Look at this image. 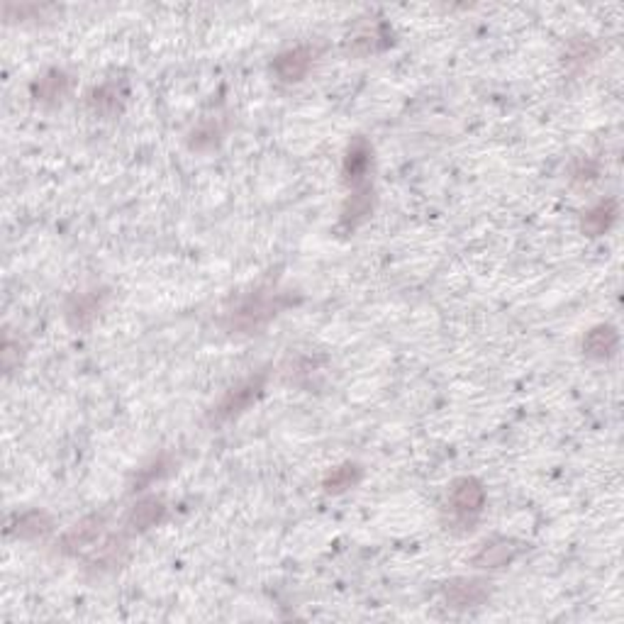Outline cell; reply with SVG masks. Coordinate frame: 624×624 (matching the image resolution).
I'll return each mask as SVG.
<instances>
[{
    "label": "cell",
    "mask_w": 624,
    "mask_h": 624,
    "mask_svg": "<svg viewBox=\"0 0 624 624\" xmlns=\"http://www.w3.org/2000/svg\"><path fill=\"white\" fill-rule=\"evenodd\" d=\"M293 297L288 293H278L276 288H259L254 290L252 296L244 297L234 310L227 315V329L230 332H242V335H252L259 332L274 320L276 315L288 307Z\"/></svg>",
    "instance_id": "cell-1"
},
{
    "label": "cell",
    "mask_w": 624,
    "mask_h": 624,
    "mask_svg": "<svg viewBox=\"0 0 624 624\" xmlns=\"http://www.w3.org/2000/svg\"><path fill=\"white\" fill-rule=\"evenodd\" d=\"M266 379L268 373L266 371H259L254 373V376H249V379H244L242 383H237L234 388H230L227 393H224V398L220 402H217L215 408L210 410V422H227V420H232V417L242 415L249 405H252L256 398L261 395V390H264V386H266Z\"/></svg>",
    "instance_id": "cell-2"
},
{
    "label": "cell",
    "mask_w": 624,
    "mask_h": 624,
    "mask_svg": "<svg viewBox=\"0 0 624 624\" xmlns=\"http://www.w3.org/2000/svg\"><path fill=\"white\" fill-rule=\"evenodd\" d=\"M449 507L461 525H473L485 507V488L473 476L456 478L449 488Z\"/></svg>",
    "instance_id": "cell-3"
},
{
    "label": "cell",
    "mask_w": 624,
    "mask_h": 624,
    "mask_svg": "<svg viewBox=\"0 0 624 624\" xmlns=\"http://www.w3.org/2000/svg\"><path fill=\"white\" fill-rule=\"evenodd\" d=\"M373 169V147L371 141L366 137H354L347 147V154H344L342 161V176L344 183L351 188L366 186V179Z\"/></svg>",
    "instance_id": "cell-4"
},
{
    "label": "cell",
    "mask_w": 624,
    "mask_h": 624,
    "mask_svg": "<svg viewBox=\"0 0 624 624\" xmlns=\"http://www.w3.org/2000/svg\"><path fill=\"white\" fill-rule=\"evenodd\" d=\"M317 49L310 45H297L293 49H286L274 59L271 68L283 83H297L303 81L305 76L310 74L312 64H315Z\"/></svg>",
    "instance_id": "cell-5"
},
{
    "label": "cell",
    "mask_w": 624,
    "mask_h": 624,
    "mask_svg": "<svg viewBox=\"0 0 624 624\" xmlns=\"http://www.w3.org/2000/svg\"><path fill=\"white\" fill-rule=\"evenodd\" d=\"M491 595V588L485 580L478 578H453L444 586V600L453 609H468L484 605Z\"/></svg>",
    "instance_id": "cell-6"
},
{
    "label": "cell",
    "mask_w": 624,
    "mask_h": 624,
    "mask_svg": "<svg viewBox=\"0 0 624 624\" xmlns=\"http://www.w3.org/2000/svg\"><path fill=\"white\" fill-rule=\"evenodd\" d=\"M108 300V290H88V293H76L67 303V320L71 328L83 329L96 320Z\"/></svg>",
    "instance_id": "cell-7"
},
{
    "label": "cell",
    "mask_w": 624,
    "mask_h": 624,
    "mask_svg": "<svg viewBox=\"0 0 624 624\" xmlns=\"http://www.w3.org/2000/svg\"><path fill=\"white\" fill-rule=\"evenodd\" d=\"M517 551H520V546L513 539H500V536H495L491 542L481 544V549L473 554L471 564L476 566V568H503V566H507L517 556Z\"/></svg>",
    "instance_id": "cell-8"
},
{
    "label": "cell",
    "mask_w": 624,
    "mask_h": 624,
    "mask_svg": "<svg viewBox=\"0 0 624 624\" xmlns=\"http://www.w3.org/2000/svg\"><path fill=\"white\" fill-rule=\"evenodd\" d=\"M127 98L125 81H105L88 93V108L98 115H115L122 110Z\"/></svg>",
    "instance_id": "cell-9"
},
{
    "label": "cell",
    "mask_w": 624,
    "mask_h": 624,
    "mask_svg": "<svg viewBox=\"0 0 624 624\" xmlns=\"http://www.w3.org/2000/svg\"><path fill=\"white\" fill-rule=\"evenodd\" d=\"M373 203H376V193H373V188L369 183L361 188H354V193L349 195V201L344 203L342 208V220L339 223H342L344 230H357L359 224L373 213Z\"/></svg>",
    "instance_id": "cell-10"
},
{
    "label": "cell",
    "mask_w": 624,
    "mask_h": 624,
    "mask_svg": "<svg viewBox=\"0 0 624 624\" xmlns=\"http://www.w3.org/2000/svg\"><path fill=\"white\" fill-rule=\"evenodd\" d=\"M166 517V503L161 498H144L127 515V527L132 535H141L147 529L156 527Z\"/></svg>",
    "instance_id": "cell-11"
},
{
    "label": "cell",
    "mask_w": 624,
    "mask_h": 624,
    "mask_svg": "<svg viewBox=\"0 0 624 624\" xmlns=\"http://www.w3.org/2000/svg\"><path fill=\"white\" fill-rule=\"evenodd\" d=\"M100 529H103V515L83 517L81 522H76L74 527L61 536V551H64V554H76V551H81L83 546H88L90 542H96L98 535H100Z\"/></svg>",
    "instance_id": "cell-12"
},
{
    "label": "cell",
    "mask_w": 624,
    "mask_h": 624,
    "mask_svg": "<svg viewBox=\"0 0 624 624\" xmlns=\"http://www.w3.org/2000/svg\"><path fill=\"white\" fill-rule=\"evenodd\" d=\"M68 88H71V76L61 68H52L39 81L32 83V98L45 105L59 103L61 98H67Z\"/></svg>",
    "instance_id": "cell-13"
},
{
    "label": "cell",
    "mask_w": 624,
    "mask_h": 624,
    "mask_svg": "<svg viewBox=\"0 0 624 624\" xmlns=\"http://www.w3.org/2000/svg\"><path fill=\"white\" fill-rule=\"evenodd\" d=\"M617 215H619V205H617L615 198H605V201L593 205L583 215L580 230L586 232L588 237H600V234L609 232V227L617 223Z\"/></svg>",
    "instance_id": "cell-14"
},
{
    "label": "cell",
    "mask_w": 624,
    "mask_h": 624,
    "mask_svg": "<svg viewBox=\"0 0 624 624\" xmlns=\"http://www.w3.org/2000/svg\"><path fill=\"white\" fill-rule=\"evenodd\" d=\"M617 347H619V335H617V329L612 325H598L583 339V351L590 359H598V361L615 357Z\"/></svg>",
    "instance_id": "cell-15"
},
{
    "label": "cell",
    "mask_w": 624,
    "mask_h": 624,
    "mask_svg": "<svg viewBox=\"0 0 624 624\" xmlns=\"http://www.w3.org/2000/svg\"><path fill=\"white\" fill-rule=\"evenodd\" d=\"M54 529V520L52 515L45 513V510H30L17 517L16 527L10 532H16V536L20 539H42Z\"/></svg>",
    "instance_id": "cell-16"
},
{
    "label": "cell",
    "mask_w": 624,
    "mask_h": 624,
    "mask_svg": "<svg viewBox=\"0 0 624 624\" xmlns=\"http://www.w3.org/2000/svg\"><path fill=\"white\" fill-rule=\"evenodd\" d=\"M361 466L359 463H351V461H347V463H342V466H337L329 471V476L325 478V484H322V488L329 493V495H339V493H347L349 488H354V485L361 481Z\"/></svg>",
    "instance_id": "cell-17"
},
{
    "label": "cell",
    "mask_w": 624,
    "mask_h": 624,
    "mask_svg": "<svg viewBox=\"0 0 624 624\" xmlns=\"http://www.w3.org/2000/svg\"><path fill=\"white\" fill-rule=\"evenodd\" d=\"M595 57H598V45H595L593 39L580 37L573 39L571 45L566 47L564 64L571 74H576V71H583L586 67H590Z\"/></svg>",
    "instance_id": "cell-18"
},
{
    "label": "cell",
    "mask_w": 624,
    "mask_h": 624,
    "mask_svg": "<svg viewBox=\"0 0 624 624\" xmlns=\"http://www.w3.org/2000/svg\"><path fill=\"white\" fill-rule=\"evenodd\" d=\"M220 140H223V122L217 118H208L203 120L201 125L191 132L188 144H191V149H195V151H208V149L217 147Z\"/></svg>",
    "instance_id": "cell-19"
},
{
    "label": "cell",
    "mask_w": 624,
    "mask_h": 624,
    "mask_svg": "<svg viewBox=\"0 0 624 624\" xmlns=\"http://www.w3.org/2000/svg\"><path fill=\"white\" fill-rule=\"evenodd\" d=\"M173 468V459L169 456V453H161V456H156L149 466L140 468V473H137V478H134V485L132 491H144L147 485H151L154 481H159V478H164L169 471Z\"/></svg>",
    "instance_id": "cell-20"
},
{
    "label": "cell",
    "mask_w": 624,
    "mask_h": 624,
    "mask_svg": "<svg viewBox=\"0 0 624 624\" xmlns=\"http://www.w3.org/2000/svg\"><path fill=\"white\" fill-rule=\"evenodd\" d=\"M595 176H598V164H595L593 159H580V161H576V166H573V181L576 183H590Z\"/></svg>",
    "instance_id": "cell-21"
}]
</instances>
